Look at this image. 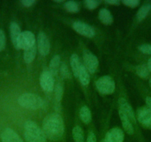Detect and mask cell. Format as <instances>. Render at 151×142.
Listing matches in <instances>:
<instances>
[{"mask_svg":"<svg viewBox=\"0 0 151 142\" xmlns=\"http://www.w3.org/2000/svg\"><path fill=\"white\" fill-rule=\"evenodd\" d=\"M42 130L47 138L56 141L62 137L65 132L63 119L59 113H51L43 120Z\"/></svg>","mask_w":151,"mask_h":142,"instance_id":"obj_1","label":"cell"},{"mask_svg":"<svg viewBox=\"0 0 151 142\" xmlns=\"http://www.w3.org/2000/svg\"><path fill=\"white\" fill-rule=\"evenodd\" d=\"M24 138L26 142H46L47 137L42 130L33 121H26L24 124Z\"/></svg>","mask_w":151,"mask_h":142,"instance_id":"obj_2","label":"cell"},{"mask_svg":"<svg viewBox=\"0 0 151 142\" xmlns=\"http://www.w3.org/2000/svg\"><path fill=\"white\" fill-rule=\"evenodd\" d=\"M18 103L21 107L29 110H38L44 104L42 98L33 93H23L18 98Z\"/></svg>","mask_w":151,"mask_h":142,"instance_id":"obj_3","label":"cell"},{"mask_svg":"<svg viewBox=\"0 0 151 142\" xmlns=\"http://www.w3.org/2000/svg\"><path fill=\"white\" fill-rule=\"evenodd\" d=\"M96 87L99 92L101 94H111L116 88L115 82L109 76H101L96 82Z\"/></svg>","mask_w":151,"mask_h":142,"instance_id":"obj_4","label":"cell"},{"mask_svg":"<svg viewBox=\"0 0 151 142\" xmlns=\"http://www.w3.org/2000/svg\"><path fill=\"white\" fill-rule=\"evenodd\" d=\"M36 44V39L33 33L30 31H24L20 34L17 42V49L27 50Z\"/></svg>","mask_w":151,"mask_h":142,"instance_id":"obj_5","label":"cell"},{"mask_svg":"<svg viewBox=\"0 0 151 142\" xmlns=\"http://www.w3.org/2000/svg\"><path fill=\"white\" fill-rule=\"evenodd\" d=\"M83 59L85 67L91 73H94L97 70L99 66V61L96 56L91 51L85 50L83 51Z\"/></svg>","mask_w":151,"mask_h":142,"instance_id":"obj_6","label":"cell"},{"mask_svg":"<svg viewBox=\"0 0 151 142\" xmlns=\"http://www.w3.org/2000/svg\"><path fill=\"white\" fill-rule=\"evenodd\" d=\"M40 83L42 88L45 92H52L54 89V78L50 70H45L41 74Z\"/></svg>","mask_w":151,"mask_h":142,"instance_id":"obj_7","label":"cell"},{"mask_svg":"<svg viewBox=\"0 0 151 142\" xmlns=\"http://www.w3.org/2000/svg\"><path fill=\"white\" fill-rule=\"evenodd\" d=\"M73 27L78 33L88 38H93L96 34L93 27L81 21L75 22L73 24Z\"/></svg>","mask_w":151,"mask_h":142,"instance_id":"obj_8","label":"cell"},{"mask_svg":"<svg viewBox=\"0 0 151 142\" xmlns=\"http://www.w3.org/2000/svg\"><path fill=\"white\" fill-rule=\"evenodd\" d=\"M37 45L40 55L43 56H47L50 52V44L47 35L43 32H40L38 35Z\"/></svg>","mask_w":151,"mask_h":142,"instance_id":"obj_9","label":"cell"},{"mask_svg":"<svg viewBox=\"0 0 151 142\" xmlns=\"http://www.w3.org/2000/svg\"><path fill=\"white\" fill-rule=\"evenodd\" d=\"M124 132L118 127H114L109 130L104 138V142H124Z\"/></svg>","mask_w":151,"mask_h":142,"instance_id":"obj_10","label":"cell"},{"mask_svg":"<svg viewBox=\"0 0 151 142\" xmlns=\"http://www.w3.org/2000/svg\"><path fill=\"white\" fill-rule=\"evenodd\" d=\"M137 119L144 127L151 130V111L147 107H143L138 110Z\"/></svg>","mask_w":151,"mask_h":142,"instance_id":"obj_11","label":"cell"},{"mask_svg":"<svg viewBox=\"0 0 151 142\" xmlns=\"http://www.w3.org/2000/svg\"><path fill=\"white\" fill-rule=\"evenodd\" d=\"M119 110H121L127 115L130 121L133 124H136V119L135 117V113L127 100L124 98H120L119 99Z\"/></svg>","mask_w":151,"mask_h":142,"instance_id":"obj_12","label":"cell"},{"mask_svg":"<svg viewBox=\"0 0 151 142\" xmlns=\"http://www.w3.org/2000/svg\"><path fill=\"white\" fill-rule=\"evenodd\" d=\"M2 142H24L22 138L11 128H6L4 130L1 135Z\"/></svg>","mask_w":151,"mask_h":142,"instance_id":"obj_13","label":"cell"},{"mask_svg":"<svg viewBox=\"0 0 151 142\" xmlns=\"http://www.w3.org/2000/svg\"><path fill=\"white\" fill-rule=\"evenodd\" d=\"M119 114L120 119H121L122 124V127L124 128V131L127 133V134L130 135V136H132V135L134 134V128H133V126L131 124V121H130V119L127 118V115L121 110H119Z\"/></svg>","mask_w":151,"mask_h":142,"instance_id":"obj_14","label":"cell"},{"mask_svg":"<svg viewBox=\"0 0 151 142\" xmlns=\"http://www.w3.org/2000/svg\"><path fill=\"white\" fill-rule=\"evenodd\" d=\"M21 33V29H20L19 24L17 22H11V25H10V34H11V41H12L14 47L17 49V42H18V39Z\"/></svg>","mask_w":151,"mask_h":142,"instance_id":"obj_15","label":"cell"},{"mask_svg":"<svg viewBox=\"0 0 151 142\" xmlns=\"http://www.w3.org/2000/svg\"><path fill=\"white\" fill-rule=\"evenodd\" d=\"M70 66L71 68H72V71L73 73L74 76L76 78L79 77V70H80L82 64H81L80 60H79V56L77 54H76V53H73L70 56Z\"/></svg>","mask_w":151,"mask_h":142,"instance_id":"obj_16","label":"cell"},{"mask_svg":"<svg viewBox=\"0 0 151 142\" xmlns=\"http://www.w3.org/2000/svg\"><path fill=\"white\" fill-rule=\"evenodd\" d=\"M99 17L101 20V22L104 23V24H111L113 22V16L111 15L110 11L105 8H102L99 11Z\"/></svg>","mask_w":151,"mask_h":142,"instance_id":"obj_17","label":"cell"},{"mask_svg":"<svg viewBox=\"0 0 151 142\" xmlns=\"http://www.w3.org/2000/svg\"><path fill=\"white\" fill-rule=\"evenodd\" d=\"M61 62H60V56L56 55L52 58L50 60V65H49V67H50V72L53 74V76H56L57 75L58 72H59V67H60Z\"/></svg>","mask_w":151,"mask_h":142,"instance_id":"obj_18","label":"cell"},{"mask_svg":"<svg viewBox=\"0 0 151 142\" xmlns=\"http://www.w3.org/2000/svg\"><path fill=\"white\" fill-rule=\"evenodd\" d=\"M72 136L74 142H85L84 131L79 126H76L73 128Z\"/></svg>","mask_w":151,"mask_h":142,"instance_id":"obj_19","label":"cell"},{"mask_svg":"<svg viewBox=\"0 0 151 142\" xmlns=\"http://www.w3.org/2000/svg\"><path fill=\"white\" fill-rule=\"evenodd\" d=\"M78 78L79 79V81L82 83V85L84 86H86L90 83V75L85 65H82V66H81Z\"/></svg>","mask_w":151,"mask_h":142,"instance_id":"obj_20","label":"cell"},{"mask_svg":"<svg viewBox=\"0 0 151 142\" xmlns=\"http://www.w3.org/2000/svg\"><path fill=\"white\" fill-rule=\"evenodd\" d=\"M151 10V4L150 3H145V5H142L139 10L138 11L137 14H136V18H137L138 21L141 22L143 19H145V17L147 16L148 13Z\"/></svg>","mask_w":151,"mask_h":142,"instance_id":"obj_21","label":"cell"},{"mask_svg":"<svg viewBox=\"0 0 151 142\" xmlns=\"http://www.w3.org/2000/svg\"><path fill=\"white\" fill-rule=\"evenodd\" d=\"M79 116H80L81 120L85 124H89L91 122L92 115H91V110L87 106H83L81 108L79 111Z\"/></svg>","mask_w":151,"mask_h":142,"instance_id":"obj_22","label":"cell"},{"mask_svg":"<svg viewBox=\"0 0 151 142\" xmlns=\"http://www.w3.org/2000/svg\"><path fill=\"white\" fill-rule=\"evenodd\" d=\"M36 54V45H33L30 48L24 50V62L27 64H30L34 60Z\"/></svg>","mask_w":151,"mask_h":142,"instance_id":"obj_23","label":"cell"},{"mask_svg":"<svg viewBox=\"0 0 151 142\" xmlns=\"http://www.w3.org/2000/svg\"><path fill=\"white\" fill-rule=\"evenodd\" d=\"M136 71L138 76L142 79H147L150 75V71L146 65H138L136 68Z\"/></svg>","mask_w":151,"mask_h":142,"instance_id":"obj_24","label":"cell"},{"mask_svg":"<svg viewBox=\"0 0 151 142\" xmlns=\"http://www.w3.org/2000/svg\"><path fill=\"white\" fill-rule=\"evenodd\" d=\"M64 7H65V8L67 11L71 13H77L79 11L78 4L76 2H73V1H68V2H66L65 3V5H64Z\"/></svg>","mask_w":151,"mask_h":142,"instance_id":"obj_25","label":"cell"},{"mask_svg":"<svg viewBox=\"0 0 151 142\" xmlns=\"http://www.w3.org/2000/svg\"><path fill=\"white\" fill-rule=\"evenodd\" d=\"M55 99L57 103H60L62 100V96H63L64 89L63 86L61 83H58L55 87Z\"/></svg>","mask_w":151,"mask_h":142,"instance_id":"obj_26","label":"cell"},{"mask_svg":"<svg viewBox=\"0 0 151 142\" xmlns=\"http://www.w3.org/2000/svg\"><path fill=\"white\" fill-rule=\"evenodd\" d=\"M59 70H60L61 75L64 79H70V73L69 68L65 63L63 62V63L61 64Z\"/></svg>","mask_w":151,"mask_h":142,"instance_id":"obj_27","label":"cell"},{"mask_svg":"<svg viewBox=\"0 0 151 142\" xmlns=\"http://www.w3.org/2000/svg\"><path fill=\"white\" fill-rule=\"evenodd\" d=\"M6 46V37H5V32L0 29V52L5 50Z\"/></svg>","mask_w":151,"mask_h":142,"instance_id":"obj_28","label":"cell"},{"mask_svg":"<svg viewBox=\"0 0 151 142\" xmlns=\"http://www.w3.org/2000/svg\"><path fill=\"white\" fill-rule=\"evenodd\" d=\"M99 1H96V0H86L85 2V5L88 9H95L99 5Z\"/></svg>","mask_w":151,"mask_h":142,"instance_id":"obj_29","label":"cell"},{"mask_svg":"<svg viewBox=\"0 0 151 142\" xmlns=\"http://www.w3.org/2000/svg\"><path fill=\"white\" fill-rule=\"evenodd\" d=\"M122 3L125 5L126 6L134 8H136L140 2H139V0H124V1H122Z\"/></svg>","mask_w":151,"mask_h":142,"instance_id":"obj_30","label":"cell"},{"mask_svg":"<svg viewBox=\"0 0 151 142\" xmlns=\"http://www.w3.org/2000/svg\"><path fill=\"white\" fill-rule=\"evenodd\" d=\"M139 50L144 54L151 55V45L150 44H142L139 47Z\"/></svg>","mask_w":151,"mask_h":142,"instance_id":"obj_31","label":"cell"},{"mask_svg":"<svg viewBox=\"0 0 151 142\" xmlns=\"http://www.w3.org/2000/svg\"><path fill=\"white\" fill-rule=\"evenodd\" d=\"M96 134L93 133V132L91 131L88 135V138H87L85 142H96Z\"/></svg>","mask_w":151,"mask_h":142,"instance_id":"obj_32","label":"cell"},{"mask_svg":"<svg viewBox=\"0 0 151 142\" xmlns=\"http://www.w3.org/2000/svg\"><path fill=\"white\" fill-rule=\"evenodd\" d=\"M21 2L23 5V6L26 7V8L32 6L33 4L36 3V2H35L34 0H22Z\"/></svg>","mask_w":151,"mask_h":142,"instance_id":"obj_33","label":"cell"},{"mask_svg":"<svg viewBox=\"0 0 151 142\" xmlns=\"http://www.w3.org/2000/svg\"><path fill=\"white\" fill-rule=\"evenodd\" d=\"M105 3L110 4V5H119L120 2L119 0H108V1H105Z\"/></svg>","mask_w":151,"mask_h":142,"instance_id":"obj_34","label":"cell"},{"mask_svg":"<svg viewBox=\"0 0 151 142\" xmlns=\"http://www.w3.org/2000/svg\"><path fill=\"white\" fill-rule=\"evenodd\" d=\"M145 101H146V104H147V108L151 111V97L147 96L145 99Z\"/></svg>","mask_w":151,"mask_h":142,"instance_id":"obj_35","label":"cell"},{"mask_svg":"<svg viewBox=\"0 0 151 142\" xmlns=\"http://www.w3.org/2000/svg\"><path fill=\"white\" fill-rule=\"evenodd\" d=\"M147 66L148 70H149L150 72H151V58L149 59V61H148L147 65Z\"/></svg>","mask_w":151,"mask_h":142,"instance_id":"obj_36","label":"cell"},{"mask_svg":"<svg viewBox=\"0 0 151 142\" xmlns=\"http://www.w3.org/2000/svg\"><path fill=\"white\" fill-rule=\"evenodd\" d=\"M56 2H58V3H62V2H63V1H55Z\"/></svg>","mask_w":151,"mask_h":142,"instance_id":"obj_37","label":"cell"},{"mask_svg":"<svg viewBox=\"0 0 151 142\" xmlns=\"http://www.w3.org/2000/svg\"><path fill=\"white\" fill-rule=\"evenodd\" d=\"M149 85H150V86L151 87V78L150 79V80H149Z\"/></svg>","mask_w":151,"mask_h":142,"instance_id":"obj_38","label":"cell"}]
</instances>
